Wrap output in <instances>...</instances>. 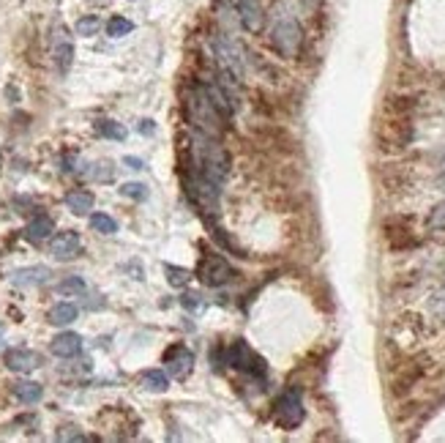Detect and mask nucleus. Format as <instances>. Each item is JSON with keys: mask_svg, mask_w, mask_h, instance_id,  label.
Wrapping results in <instances>:
<instances>
[{"mask_svg": "<svg viewBox=\"0 0 445 443\" xmlns=\"http://www.w3.org/2000/svg\"><path fill=\"white\" fill-rule=\"evenodd\" d=\"M194 172H203L205 178H210L216 187H222L227 181V172H230V156L216 137H208L200 134L194 137Z\"/></svg>", "mask_w": 445, "mask_h": 443, "instance_id": "1", "label": "nucleus"}, {"mask_svg": "<svg viewBox=\"0 0 445 443\" xmlns=\"http://www.w3.org/2000/svg\"><path fill=\"white\" fill-rule=\"evenodd\" d=\"M186 115H189L191 126L197 129L200 134H208V137H219L222 134L224 115L210 102V96H208V90H205L203 85H194L189 90V96H186Z\"/></svg>", "mask_w": 445, "mask_h": 443, "instance_id": "2", "label": "nucleus"}, {"mask_svg": "<svg viewBox=\"0 0 445 443\" xmlns=\"http://www.w3.org/2000/svg\"><path fill=\"white\" fill-rule=\"evenodd\" d=\"M304 397L298 389H287L282 397L276 400V410H273V422L279 424L282 430H295L304 422Z\"/></svg>", "mask_w": 445, "mask_h": 443, "instance_id": "3", "label": "nucleus"}, {"mask_svg": "<svg viewBox=\"0 0 445 443\" xmlns=\"http://www.w3.org/2000/svg\"><path fill=\"white\" fill-rule=\"evenodd\" d=\"M227 364H230L232 370L249 372V375H265L263 356H257V353L249 348V342H243V339H235V342L230 345V350H227Z\"/></svg>", "mask_w": 445, "mask_h": 443, "instance_id": "4", "label": "nucleus"}, {"mask_svg": "<svg viewBox=\"0 0 445 443\" xmlns=\"http://www.w3.org/2000/svg\"><path fill=\"white\" fill-rule=\"evenodd\" d=\"M197 276L203 279L208 288H222L232 279V268L222 254H205L197 266Z\"/></svg>", "mask_w": 445, "mask_h": 443, "instance_id": "5", "label": "nucleus"}, {"mask_svg": "<svg viewBox=\"0 0 445 443\" xmlns=\"http://www.w3.org/2000/svg\"><path fill=\"white\" fill-rule=\"evenodd\" d=\"M273 47L282 52L284 58H292L301 47V28L295 20H282L273 28Z\"/></svg>", "mask_w": 445, "mask_h": 443, "instance_id": "6", "label": "nucleus"}, {"mask_svg": "<svg viewBox=\"0 0 445 443\" xmlns=\"http://www.w3.org/2000/svg\"><path fill=\"white\" fill-rule=\"evenodd\" d=\"M164 364H167V372L172 378H186L191 372V367H194V353L186 345H172L164 353Z\"/></svg>", "mask_w": 445, "mask_h": 443, "instance_id": "7", "label": "nucleus"}, {"mask_svg": "<svg viewBox=\"0 0 445 443\" xmlns=\"http://www.w3.org/2000/svg\"><path fill=\"white\" fill-rule=\"evenodd\" d=\"M80 249H82V241L74 230L58 232V235L49 241V254H52L55 260H61V263L74 260V257L80 254Z\"/></svg>", "mask_w": 445, "mask_h": 443, "instance_id": "8", "label": "nucleus"}, {"mask_svg": "<svg viewBox=\"0 0 445 443\" xmlns=\"http://www.w3.org/2000/svg\"><path fill=\"white\" fill-rule=\"evenodd\" d=\"M6 367H8L11 372L28 375V372H33V370L41 367V356L36 350H28V348H14V350L6 353Z\"/></svg>", "mask_w": 445, "mask_h": 443, "instance_id": "9", "label": "nucleus"}, {"mask_svg": "<svg viewBox=\"0 0 445 443\" xmlns=\"http://www.w3.org/2000/svg\"><path fill=\"white\" fill-rule=\"evenodd\" d=\"M52 58H55V66H58V71L66 74L69 69H71V61H74V44L69 39V33L58 28L55 30V39H52Z\"/></svg>", "mask_w": 445, "mask_h": 443, "instance_id": "10", "label": "nucleus"}, {"mask_svg": "<svg viewBox=\"0 0 445 443\" xmlns=\"http://www.w3.org/2000/svg\"><path fill=\"white\" fill-rule=\"evenodd\" d=\"M238 14H241L243 28H246L249 33L263 30L265 11H263V3H260V0H238Z\"/></svg>", "mask_w": 445, "mask_h": 443, "instance_id": "11", "label": "nucleus"}, {"mask_svg": "<svg viewBox=\"0 0 445 443\" xmlns=\"http://www.w3.org/2000/svg\"><path fill=\"white\" fill-rule=\"evenodd\" d=\"M52 271L47 266H30V268H17L11 274V282L17 288H39V285H47L49 282Z\"/></svg>", "mask_w": 445, "mask_h": 443, "instance_id": "12", "label": "nucleus"}, {"mask_svg": "<svg viewBox=\"0 0 445 443\" xmlns=\"http://www.w3.org/2000/svg\"><path fill=\"white\" fill-rule=\"evenodd\" d=\"M49 350L55 356H61V359H71V356H77L82 350V337L74 334V331H63V334H58V337L52 339Z\"/></svg>", "mask_w": 445, "mask_h": 443, "instance_id": "13", "label": "nucleus"}, {"mask_svg": "<svg viewBox=\"0 0 445 443\" xmlns=\"http://www.w3.org/2000/svg\"><path fill=\"white\" fill-rule=\"evenodd\" d=\"M66 208L77 216H85V213L93 211V194L85 189H74L66 194Z\"/></svg>", "mask_w": 445, "mask_h": 443, "instance_id": "14", "label": "nucleus"}, {"mask_svg": "<svg viewBox=\"0 0 445 443\" xmlns=\"http://www.w3.org/2000/svg\"><path fill=\"white\" fill-rule=\"evenodd\" d=\"M52 230H55V222H52L49 216H44V213H41V216H36V219H30V225H28L25 235H28V241L39 244V241H44V238H49Z\"/></svg>", "mask_w": 445, "mask_h": 443, "instance_id": "15", "label": "nucleus"}, {"mask_svg": "<svg viewBox=\"0 0 445 443\" xmlns=\"http://www.w3.org/2000/svg\"><path fill=\"white\" fill-rule=\"evenodd\" d=\"M14 394L25 405H36L44 397V389H41L39 383H33V380H20V383H14Z\"/></svg>", "mask_w": 445, "mask_h": 443, "instance_id": "16", "label": "nucleus"}, {"mask_svg": "<svg viewBox=\"0 0 445 443\" xmlns=\"http://www.w3.org/2000/svg\"><path fill=\"white\" fill-rule=\"evenodd\" d=\"M74 320H77V307H74V304L61 301V304H55V307L49 309V323H52V326H69V323H74Z\"/></svg>", "mask_w": 445, "mask_h": 443, "instance_id": "17", "label": "nucleus"}, {"mask_svg": "<svg viewBox=\"0 0 445 443\" xmlns=\"http://www.w3.org/2000/svg\"><path fill=\"white\" fill-rule=\"evenodd\" d=\"M96 134H102V137H107V140H118V143H123L129 131L123 129V124H115V121H96Z\"/></svg>", "mask_w": 445, "mask_h": 443, "instance_id": "18", "label": "nucleus"}, {"mask_svg": "<svg viewBox=\"0 0 445 443\" xmlns=\"http://www.w3.org/2000/svg\"><path fill=\"white\" fill-rule=\"evenodd\" d=\"M142 383H145V389H150V391H167V389H170V378H167V372H162V370H148V372L142 375Z\"/></svg>", "mask_w": 445, "mask_h": 443, "instance_id": "19", "label": "nucleus"}, {"mask_svg": "<svg viewBox=\"0 0 445 443\" xmlns=\"http://www.w3.org/2000/svg\"><path fill=\"white\" fill-rule=\"evenodd\" d=\"M90 228L96 232H102V235H112V232H118V222L112 216H107V213H93L90 216Z\"/></svg>", "mask_w": 445, "mask_h": 443, "instance_id": "20", "label": "nucleus"}, {"mask_svg": "<svg viewBox=\"0 0 445 443\" xmlns=\"http://www.w3.org/2000/svg\"><path fill=\"white\" fill-rule=\"evenodd\" d=\"M134 30V22L126 20V17H112V20L107 22V33L112 36V39H121V36H129Z\"/></svg>", "mask_w": 445, "mask_h": 443, "instance_id": "21", "label": "nucleus"}, {"mask_svg": "<svg viewBox=\"0 0 445 443\" xmlns=\"http://www.w3.org/2000/svg\"><path fill=\"white\" fill-rule=\"evenodd\" d=\"M164 274H167V282L172 288H186L189 279H191V274L186 268H181V266H164Z\"/></svg>", "mask_w": 445, "mask_h": 443, "instance_id": "22", "label": "nucleus"}, {"mask_svg": "<svg viewBox=\"0 0 445 443\" xmlns=\"http://www.w3.org/2000/svg\"><path fill=\"white\" fill-rule=\"evenodd\" d=\"M55 290L61 295H82L85 293V279L82 276H69V279H63Z\"/></svg>", "mask_w": 445, "mask_h": 443, "instance_id": "23", "label": "nucleus"}, {"mask_svg": "<svg viewBox=\"0 0 445 443\" xmlns=\"http://www.w3.org/2000/svg\"><path fill=\"white\" fill-rule=\"evenodd\" d=\"M99 28H102L99 17H82V20H77V33L80 36H96Z\"/></svg>", "mask_w": 445, "mask_h": 443, "instance_id": "24", "label": "nucleus"}, {"mask_svg": "<svg viewBox=\"0 0 445 443\" xmlns=\"http://www.w3.org/2000/svg\"><path fill=\"white\" fill-rule=\"evenodd\" d=\"M121 194L123 197H131V200H145L148 197V187L145 184H123Z\"/></svg>", "mask_w": 445, "mask_h": 443, "instance_id": "25", "label": "nucleus"}, {"mask_svg": "<svg viewBox=\"0 0 445 443\" xmlns=\"http://www.w3.org/2000/svg\"><path fill=\"white\" fill-rule=\"evenodd\" d=\"M429 225L434 228V230H445V203H440L434 211H432V219H429Z\"/></svg>", "mask_w": 445, "mask_h": 443, "instance_id": "26", "label": "nucleus"}, {"mask_svg": "<svg viewBox=\"0 0 445 443\" xmlns=\"http://www.w3.org/2000/svg\"><path fill=\"white\" fill-rule=\"evenodd\" d=\"M93 178L96 181H112V167L107 165V162H102V165H93Z\"/></svg>", "mask_w": 445, "mask_h": 443, "instance_id": "27", "label": "nucleus"}, {"mask_svg": "<svg viewBox=\"0 0 445 443\" xmlns=\"http://www.w3.org/2000/svg\"><path fill=\"white\" fill-rule=\"evenodd\" d=\"M123 165H129L131 170H145V162L137 159V156H126V159H123Z\"/></svg>", "mask_w": 445, "mask_h": 443, "instance_id": "28", "label": "nucleus"}, {"mask_svg": "<svg viewBox=\"0 0 445 443\" xmlns=\"http://www.w3.org/2000/svg\"><path fill=\"white\" fill-rule=\"evenodd\" d=\"M140 134H153L156 131V126H153V121H140Z\"/></svg>", "mask_w": 445, "mask_h": 443, "instance_id": "29", "label": "nucleus"}, {"mask_svg": "<svg viewBox=\"0 0 445 443\" xmlns=\"http://www.w3.org/2000/svg\"><path fill=\"white\" fill-rule=\"evenodd\" d=\"M0 342H3V326H0Z\"/></svg>", "mask_w": 445, "mask_h": 443, "instance_id": "30", "label": "nucleus"}]
</instances>
